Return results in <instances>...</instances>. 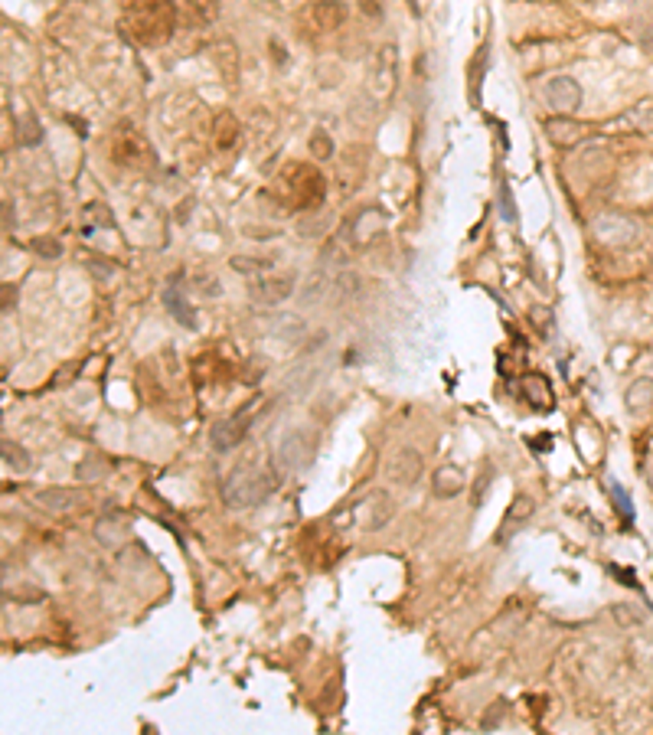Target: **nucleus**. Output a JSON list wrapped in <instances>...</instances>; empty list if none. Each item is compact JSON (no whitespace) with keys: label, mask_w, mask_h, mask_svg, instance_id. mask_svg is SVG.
Listing matches in <instances>:
<instances>
[{"label":"nucleus","mask_w":653,"mask_h":735,"mask_svg":"<svg viewBox=\"0 0 653 735\" xmlns=\"http://www.w3.org/2000/svg\"><path fill=\"white\" fill-rule=\"evenodd\" d=\"M121 23L138 43H163L173 33V0H121Z\"/></svg>","instance_id":"obj_1"},{"label":"nucleus","mask_w":653,"mask_h":735,"mask_svg":"<svg viewBox=\"0 0 653 735\" xmlns=\"http://www.w3.org/2000/svg\"><path fill=\"white\" fill-rule=\"evenodd\" d=\"M278 488V478L258 468H236L222 484V497L229 506H258L265 504L272 490Z\"/></svg>","instance_id":"obj_2"},{"label":"nucleus","mask_w":653,"mask_h":735,"mask_svg":"<svg viewBox=\"0 0 653 735\" xmlns=\"http://www.w3.org/2000/svg\"><path fill=\"white\" fill-rule=\"evenodd\" d=\"M281 183H284V196H288V203H291L294 210H307L314 203H321L323 196L321 173L314 171V167H307V163H291V167L284 171Z\"/></svg>","instance_id":"obj_3"},{"label":"nucleus","mask_w":653,"mask_h":735,"mask_svg":"<svg viewBox=\"0 0 653 735\" xmlns=\"http://www.w3.org/2000/svg\"><path fill=\"white\" fill-rule=\"evenodd\" d=\"M112 157L121 163V167H144V161L151 157V147H147V141H144V138L134 131V128L121 124V128H114Z\"/></svg>","instance_id":"obj_4"},{"label":"nucleus","mask_w":653,"mask_h":735,"mask_svg":"<svg viewBox=\"0 0 653 735\" xmlns=\"http://www.w3.org/2000/svg\"><path fill=\"white\" fill-rule=\"evenodd\" d=\"M252 409H242L236 412L232 419H222L219 425H213V431H209V445H213V451H232L236 445H242V438L248 435V429H252Z\"/></svg>","instance_id":"obj_5"},{"label":"nucleus","mask_w":653,"mask_h":735,"mask_svg":"<svg viewBox=\"0 0 653 735\" xmlns=\"http://www.w3.org/2000/svg\"><path fill=\"white\" fill-rule=\"evenodd\" d=\"M350 17V7L343 0H314L307 7V23H311L317 33H333L340 29Z\"/></svg>","instance_id":"obj_6"},{"label":"nucleus","mask_w":653,"mask_h":735,"mask_svg":"<svg viewBox=\"0 0 653 735\" xmlns=\"http://www.w3.org/2000/svg\"><path fill=\"white\" fill-rule=\"evenodd\" d=\"M546 102H549L556 112H562V115H572V112L582 105V88L575 86V79L556 76L546 82Z\"/></svg>","instance_id":"obj_7"},{"label":"nucleus","mask_w":653,"mask_h":735,"mask_svg":"<svg viewBox=\"0 0 653 735\" xmlns=\"http://www.w3.org/2000/svg\"><path fill=\"white\" fill-rule=\"evenodd\" d=\"M422 471H425V461H422V455H418L415 448L396 451V458L389 461V474H392V480L402 484V488H415L418 480H422Z\"/></svg>","instance_id":"obj_8"},{"label":"nucleus","mask_w":653,"mask_h":735,"mask_svg":"<svg viewBox=\"0 0 653 735\" xmlns=\"http://www.w3.org/2000/svg\"><path fill=\"white\" fill-rule=\"evenodd\" d=\"M370 79H373V96H379V98L392 96V88H396V49L392 46L379 49Z\"/></svg>","instance_id":"obj_9"},{"label":"nucleus","mask_w":653,"mask_h":735,"mask_svg":"<svg viewBox=\"0 0 653 735\" xmlns=\"http://www.w3.org/2000/svg\"><path fill=\"white\" fill-rule=\"evenodd\" d=\"M366 516H363V523H366V530H382V526L392 520V514H396V504H392V497L386 494V490H379V494H373L370 500H366Z\"/></svg>","instance_id":"obj_10"},{"label":"nucleus","mask_w":653,"mask_h":735,"mask_svg":"<svg viewBox=\"0 0 653 735\" xmlns=\"http://www.w3.org/2000/svg\"><path fill=\"white\" fill-rule=\"evenodd\" d=\"M438 497H457V490L465 488V471L455 468V464H445L441 471H435V480H431Z\"/></svg>","instance_id":"obj_11"},{"label":"nucleus","mask_w":653,"mask_h":735,"mask_svg":"<svg viewBox=\"0 0 653 735\" xmlns=\"http://www.w3.org/2000/svg\"><path fill=\"white\" fill-rule=\"evenodd\" d=\"M291 278H262L255 285V297L258 301H265V305H278V301H284V297L291 295Z\"/></svg>","instance_id":"obj_12"},{"label":"nucleus","mask_w":653,"mask_h":735,"mask_svg":"<svg viewBox=\"0 0 653 735\" xmlns=\"http://www.w3.org/2000/svg\"><path fill=\"white\" fill-rule=\"evenodd\" d=\"M183 7L197 27H209L219 17V0H183Z\"/></svg>","instance_id":"obj_13"},{"label":"nucleus","mask_w":653,"mask_h":735,"mask_svg":"<svg viewBox=\"0 0 653 735\" xmlns=\"http://www.w3.org/2000/svg\"><path fill=\"white\" fill-rule=\"evenodd\" d=\"M239 141V124H236V118L232 115H222L219 118V124H216V147L219 151H229L232 144Z\"/></svg>","instance_id":"obj_14"},{"label":"nucleus","mask_w":653,"mask_h":735,"mask_svg":"<svg viewBox=\"0 0 653 735\" xmlns=\"http://www.w3.org/2000/svg\"><path fill=\"white\" fill-rule=\"evenodd\" d=\"M653 402V382L650 380H637L634 386H631V392H627V405L631 409H647Z\"/></svg>","instance_id":"obj_15"},{"label":"nucleus","mask_w":653,"mask_h":735,"mask_svg":"<svg viewBox=\"0 0 653 735\" xmlns=\"http://www.w3.org/2000/svg\"><path fill=\"white\" fill-rule=\"evenodd\" d=\"M163 301H167V307H171L173 317H177L183 327H197V321H193V311H189V305L183 301L180 295H177V291H167V295H163Z\"/></svg>","instance_id":"obj_16"},{"label":"nucleus","mask_w":653,"mask_h":735,"mask_svg":"<svg viewBox=\"0 0 653 735\" xmlns=\"http://www.w3.org/2000/svg\"><path fill=\"white\" fill-rule=\"evenodd\" d=\"M4 461L13 471H29V455L20 445H13V441H4Z\"/></svg>","instance_id":"obj_17"},{"label":"nucleus","mask_w":653,"mask_h":735,"mask_svg":"<svg viewBox=\"0 0 653 735\" xmlns=\"http://www.w3.org/2000/svg\"><path fill=\"white\" fill-rule=\"evenodd\" d=\"M532 510H536V500H532V497H516V504L506 510V523H523V520H530Z\"/></svg>","instance_id":"obj_18"},{"label":"nucleus","mask_w":653,"mask_h":735,"mask_svg":"<svg viewBox=\"0 0 653 735\" xmlns=\"http://www.w3.org/2000/svg\"><path fill=\"white\" fill-rule=\"evenodd\" d=\"M105 468H108V461H102V458L86 461V464L79 468V480H98V478H105Z\"/></svg>","instance_id":"obj_19"},{"label":"nucleus","mask_w":653,"mask_h":735,"mask_svg":"<svg viewBox=\"0 0 653 735\" xmlns=\"http://www.w3.org/2000/svg\"><path fill=\"white\" fill-rule=\"evenodd\" d=\"M311 154H314V157H331V154H333L331 138H327L323 131H317V134L311 138Z\"/></svg>","instance_id":"obj_20"},{"label":"nucleus","mask_w":653,"mask_h":735,"mask_svg":"<svg viewBox=\"0 0 653 735\" xmlns=\"http://www.w3.org/2000/svg\"><path fill=\"white\" fill-rule=\"evenodd\" d=\"M490 480H493V471H490V464L483 468V474L477 478V484H473V504L481 506L483 504V494H487V488H490Z\"/></svg>","instance_id":"obj_21"}]
</instances>
